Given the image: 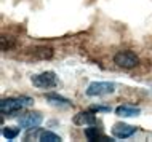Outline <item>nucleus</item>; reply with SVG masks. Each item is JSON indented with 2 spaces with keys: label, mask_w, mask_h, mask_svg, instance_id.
I'll use <instances>...</instances> for the list:
<instances>
[{
  "label": "nucleus",
  "mask_w": 152,
  "mask_h": 142,
  "mask_svg": "<svg viewBox=\"0 0 152 142\" xmlns=\"http://www.w3.org/2000/svg\"><path fill=\"white\" fill-rule=\"evenodd\" d=\"M34 101L27 96H21V97H7V99L0 101V110H2L3 115H10V113H15L18 110L24 109L26 105H31Z\"/></svg>",
  "instance_id": "obj_1"
},
{
  "label": "nucleus",
  "mask_w": 152,
  "mask_h": 142,
  "mask_svg": "<svg viewBox=\"0 0 152 142\" xmlns=\"http://www.w3.org/2000/svg\"><path fill=\"white\" fill-rule=\"evenodd\" d=\"M32 85L40 88V90H50V88H55L58 85V77L51 70L42 72V74H37L32 77Z\"/></svg>",
  "instance_id": "obj_2"
},
{
  "label": "nucleus",
  "mask_w": 152,
  "mask_h": 142,
  "mask_svg": "<svg viewBox=\"0 0 152 142\" xmlns=\"http://www.w3.org/2000/svg\"><path fill=\"white\" fill-rule=\"evenodd\" d=\"M114 62L122 69H133L138 66V56L130 50H122L114 56Z\"/></svg>",
  "instance_id": "obj_3"
},
{
  "label": "nucleus",
  "mask_w": 152,
  "mask_h": 142,
  "mask_svg": "<svg viewBox=\"0 0 152 142\" xmlns=\"http://www.w3.org/2000/svg\"><path fill=\"white\" fill-rule=\"evenodd\" d=\"M115 91V85L110 82H93L88 85L87 88V94L91 97L96 96H106V94H112Z\"/></svg>",
  "instance_id": "obj_4"
},
{
  "label": "nucleus",
  "mask_w": 152,
  "mask_h": 142,
  "mask_svg": "<svg viewBox=\"0 0 152 142\" xmlns=\"http://www.w3.org/2000/svg\"><path fill=\"white\" fill-rule=\"evenodd\" d=\"M42 120H43V117L40 115L39 112H31V113H26V115L19 117L18 123H19V126L24 128V129H34L37 126H40Z\"/></svg>",
  "instance_id": "obj_5"
},
{
  "label": "nucleus",
  "mask_w": 152,
  "mask_h": 142,
  "mask_svg": "<svg viewBox=\"0 0 152 142\" xmlns=\"http://www.w3.org/2000/svg\"><path fill=\"white\" fill-rule=\"evenodd\" d=\"M136 126H131V125H126V123H115L112 126V134L114 137L117 139H128L136 133Z\"/></svg>",
  "instance_id": "obj_6"
},
{
  "label": "nucleus",
  "mask_w": 152,
  "mask_h": 142,
  "mask_svg": "<svg viewBox=\"0 0 152 142\" xmlns=\"http://www.w3.org/2000/svg\"><path fill=\"white\" fill-rule=\"evenodd\" d=\"M74 123L79 126H87V125H96V117H94L93 110H85V112H79L74 117Z\"/></svg>",
  "instance_id": "obj_7"
},
{
  "label": "nucleus",
  "mask_w": 152,
  "mask_h": 142,
  "mask_svg": "<svg viewBox=\"0 0 152 142\" xmlns=\"http://www.w3.org/2000/svg\"><path fill=\"white\" fill-rule=\"evenodd\" d=\"M141 113V109L133 107V105H118L115 109V115L118 117H136Z\"/></svg>",
  "instance_id": "obj_8"
},
{
  "label": "nucleus",
  "mask_w": 152,
  "mask_h": 142,
  "mask_svg": "<svg viewBox=\"0 0 152 142\" xmlns=\"http://www.w3.org/2000/svg\"><path fill=\"white\" fill-rule=\"evenodd\" d=\"M47 101L53 105H71V102L66 97L59 96V94H53V93L51 94H47Z\"/></svg>",
  "instance_id": "obj_9"
},
{
  "label": "nucleus",
  "mask_w": 152,
  "mask_h": 142,
  "mask_svg": "<svg viewBox=\"0 0 152 142\" xmlns=\"http://www.w3.org/2000/svg\"><path fill=\"white\" fill-rule=\"evenodd\" d=\"M2 134H3L5 139L13 141V139H16V137L19 136V129L18 128H13V126H5V128L2 129Z\"/></svg>",
  "instance_id": "obj_10"
},
{
  "label": "nucleus",
  "mask_w": 152,
  "mask_h": 142,
  "mask_svg": "<svg viewBox=\"0 0 152 142\" xmlns=\"http://www.w3.org/2000/svg\"><path fill=\"white\" fill-rule=\"evenodd\" d=\"M39 141H42V142H59L61 137L58 134H55V133H51V131H42Z\"/></svg>",
  "instance_id": "obj_11"
},
{
  "label": "nucleus",
  "mask_w": 152,
  "mask_h": 142,
  "mask_svg": "<svg viewBox=\"0 0 152 142\" xmlns=\"http://www.w3.org/2000/svg\"><path fill=\"white\" fill-rule=\"evenodd\" d=\"M85 136H87L88 141H99L102 137L99 136V131H98V128L91 125V128H85Z\"/></svg>",
  "instance_id": "obj_12"
},
{
  "label": "nucleus",
  "mask_w": 152,
  "mask_h": 142,
  "mask_svg": "<svg viewBox=\"0 0 152 142\" xmlns=\"http://www.w3.org/2000/svg\"><path fill=\"white\" fill-rule=\"evenodd\" d=\"M35 54L39 56V58H42V59H50L53 56V50L51 48H39Z\"/></svg>",
  "instance_id": "obj_13"
},
{
  "label": "nucleus",
  "mask_w": 152,
  "mask_h": 142,
  "mask_svg": "<svg viewBox=\"0 0 152 142\" xmlns=\"http://www.w3.org/2000/svg\"><path fill=\"white\" fill-rule=\"evenodd\" d=\"M90 110H93V112H110V109L109 107H99V105H93Z\"/></svg>",
  "instance_id": "obj_14"
}]
</instances>
